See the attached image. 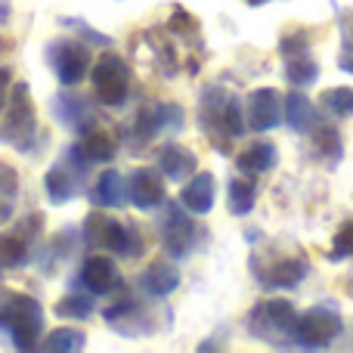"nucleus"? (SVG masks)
<instances>
[{"label": "nucleus", "instance_id": "f257e3e1", "mask_svg": "<svg viewBox=\"0 0 353 353\" xmlns=\"http://www.w3.org/2000/svg\"><path fill=\"white\" fill-rule=\"evenodd\" d=\"M199 128L220 152H230V140H239L248 130L242 99L220 84H208L199 97Z\"/></svg>", "mask_w": 353, "mask_h": 353}, {"label": "nucleus", "instance_id": "f03ea898", "mask_svg": "<svg viewBox=\"0 0 353 353\" xmlns=\"http://www.w3.org/2000/svg\"><path fill=\"white\" fill-rule=\"evenodd\" d=\"M43 323L47 313L37 298L19 292H6L0 298V335L16 350H34L43 338Z\"/></svg>", "mask_w": 353, "mask_h": 353}, {"label": "nucleus", "instance_id": "7ed1b4c3", "mask_svg": "<svg viewBox=\"0 0 353 353\" xmlns=\"http://www.w3.org/2000/svg\"><path fill=\"white\" fill-rule=\"evenodd\" d=\"M37 140V109L31 99V87L25 81L12 84L10 99L0 115V143H6L16 152H28Z\"/></svg>", "mask_w": 353, "mask_h": 353}, {"label": "nucleus", "instance_id": "20e7f679", "mask_svg": "<svg viewBox=\"0 0 353 353\" xmlns=\"http://www.w3.org/2000/svg\"><path fill=\"white\" fill-rule=\"evenodd\" d=\"M294 323H298V310H294V304L285 298L257 301L248 310V316H245L248 335L263 344H273V347H288Z\"/></svg>", "mask_w": 353, "mask_h": 353}, {"label": "nucleus", "instance_id": "39448f33", "mask_svg": "<svg viewBox=\"0 0 353 353\" xmlns=\"http://www.w3.org/2000/svg\"><path fill=\"white\" fill-rule=\"evenodd\" d=\"M344 335V316L335 307H310V310L298 313V323H294L292 341L288 347L298 350H325Z\"/></svg>", "mask_w": 353, "mask_h": 353}, {"label": "nucleus", "instance_id": "423d86ee", "mask_svg": "<svg viewBox=\"0 0 353 353\" xmlns=\"http://www.w3.org/2000/svg\"><path fill=\"white\" fill-rule=\"evenodd\" d=\"M183 130V109L176 103H149L134 115L128 128V143L134 152L152 146L161 134H180Z\"/></svg>", "mask_w": 353, "mask_h": 353}, {"label": "nucleus", "instance_id": "0eeeda50", "mask_svg": "<svg viewBox=\"0 0 353 353\" xmlns=\"http://www.w3.org/2000/svg\"><path fill=\"white\" fill-rule=\"evenodd\" d=\"M155 230H159L161 248H165L168 257H174V261L189 257L195 251V245H199V226H195L192 214L183 205H176V201L165 199L161 214L155 217Z\"/></svg>", "mask_w": 353, "mask_h": 353}, {"label": "nucleus", "instance_id": "6e6552de", "mask_svg": "<svg viewBox=\"0 0 353 353\" xmlns=\"http://www.w3.org/2000/svg\"><path fill=\"white\" fill-rule=\"evenodd\" d=\"M90 81H93V93L103 105L109 109H121L130 97V65L121 53H103L97 62L90 65Z\"/></svg>", "mask_w": 353, "mask_h": 353}, {"label": "nucleus", "instance_id": "1a4fd4ad", "mask_svg": "<svg viewBox=\"0 0 353 353\" xmlns=\"http://www.w3.org/2000/svg\"><path fill=\"white\" fill-rule=\"evenodd\" d=\"M47 59L53 74L59 78L62 87H78L81 81L90 74V50L81 41H72V37H62V41H53L47 47Z\"/></svg>", "mask_w": 353, "mask_h": 353}, {"label": "nucleus", "instance_id": "9d476101", "mask_svg": "<svg viewBox=\"0 0 353 353\" xmlns=\"http://www.w3.org/2000/svg\"><path fill=\"white\" fill-rule=\"evenodd\" d=\"M251 273L261 282V288L267 292H276V288H294L307 279L310 273V263H307L304 254H292V257H276V261L263 263L261 257L251 261Z\"/></svg>", "mask_w": 353, "mask_h": 353}, {"label": "nucleus", "instance_id": "9b49d317", "mask_svg": "<svg viewBox=\"0 0 353 353\" xmlns=\"http://www.w3.org/2000/svg\"><path fill=\"white\" fill-rule=\"evenodd\" d=\"M103 319L118 332V335H124V338H146L149 332L155 329L152 310H149L143 301L130 298V294H124V298H118L115 304L105 307Z\"/></svg>", "mask_w": 353, "mask_h": 353}, {"label": "nucleus", "instance_id": "f8f14e48", "mask_svg": "<svg viewBox=\"0 0 353 353\" xmlns=\"http://www.w3.org/2000/svg\"><path fill=\"white\" fill-rule=\"evenodd\" d=\"M41 230H43V217L34 211V214H28L25 220H19L12 232L0 236V267L3 270L22 267V263L28 261V251H31V245L37 242Z\"/></svg>", "mask_w": 353, "mask_h": 353}, {"label": "nucleus", "instance_id": "ddd939ff", "mask_svg": "<svg viewBox=\"0 0 353 353\" xmlns=\"http://www.w3.org/2000/svg\"><path fill=\"white\" fill-rule=\"evenodd\" d=\"M124 192H128L130 205L140 208V211H159L168 199L165 176H161V171H152V168L130 171V176L124 180Z\"/></svg>", "mask_w": 353, "mask_h": 353}, {"label": "nucleus", "instance_id": "4468645a", "mask_svg": "<svg viewBox=\"0 0 353 353\" xmlns=\"http://www.w3.org/2000/svg\"><path fill=\"white\" fill-rule=\"evenodd\" d=\"M50 109H53L56 121H59L62 128H68L78 137L97 124V109H93V103L74 90H59L53 99H50Z\"/></svg>", "mask_w": 353, "mask_h": 353}, {"label": "nucleus", "instance_id": "2eb2a0df", "mask_svg": "<svg viewBox=\"0 0 353 353\" xmlns=\"http://www.w3.org/2000/svg\"><path fill=\"white\" fill-rule=\"evenodd\" d=\"M245 118H248V128L254 134H267V130L279 128L282 99L276 93V87H257V90H251L248 105H245Z\"/></svg>", "mask_w": 353, "mask_h": 353}, {"label": "nucleus", "instance_id": "dca6fc26", "mask_svg": "<svg viewBox=\"0 0 353 353\" xmlns=\"http://www.w3.org/2000/svg\"><path fill=\"white\" fill-rule=\"evenodd\" d=\"M81 285L87 288L90 294H115L124 288L121 282V273H118L115 261L112 257H103V254H90L84 263H81V273H78Z\"/></svg>", "mask_w": 353, "mask_h": 353}, {"label": "nucleus", "instance_id": "f3484780", "mask_svg": "<svg viewBox=\"0 0 353 353\" xmlns=\"http://www.w3.org/2000/svg\"><path fill=\"white\" fill-rule=\"evenodd\" d=\"M99 248L112 251L115 257H128V261H137V257H143V251H146V239H143V232L137 230L134 223H124V220L105 217L103 242H99Z\"/></svg>", "mask_w": 353, "mask_h": 353}, {"label": "nucleus", "instance_id": "a211bd4d", "mask_svg": "<svg viewBox=\"0 0 353 353\" xmlns=\"http://www.w3.org/2000/svg\"><path fill=\"white\" fill-rule=\"evenodd\" d=\"M282 124H288V128H292L294 134H301V137H310L313 130L323 124V118H319L313 99L307 97L304 90L294 87V90L285 97V103H282Z\"/></svg>", "mask_w": 353, "mask_h": 353}, {"label": "nucleus", "instance_id": "6ab92c4d", "mask_svg": "<svg viewBox=\"0 0 353 353\" xmlns=\"http://www.w3.org/2000/svg\"><path fill=\"white\" fill-rule=\"evenodd\" d=\"M214 199H217V180L211 171H195L180 189V205L189 214H208L214 208Z\"/></svg>", "mask_w": 353, "mask_h": 353}, {"label": "nucleus", "instance_id": "aec40b11", "mask_svg": "<svg viewBox=\"0 0 353 353\" xmlns=\"http://www.w3.org/2000/svg\"><path fill=\"white\" fill-rule=\"evenodd\" d=\"M155 165H159L161 176L171 183H186L189 176L199 171V159L186 146H180V143H165L159 149V155H155Z\"/></svg>", "mask_w": 353, "mask_h": 353}, {"label": "nucleus", "instance_id": "412c9836", "mask_svg": "<svg viewBox=\"0 0 353 353\" xmlns=\"http://www.w3.org/2000/svg\"><path fill=\"white\" fill-rule=\"evenodd\" d=\"M137 282H140L143 294L161 301V298H168V294H174L176 288H180V273H176V267L171 261H155L143 270Z\"/></svg>", "mask_w": 353, "mask_h": 353}, {"label": "nucleus", "instance_id": "4be33fe9", "mask_svg": "<svg viewBox=\"0 0 353 353\" xmlns=\"http://www.w3.org/2000/svg\"><path fill=\"white\" fill-rule=\"evenodd\" d=\"M81 176L72 171V168L65 165V161H59V165H53L47 174H43V189H47V199L53 201V205H68L72 199H78L81 195Z\"/></svg>", "mask_w": 353, "mask_h": 353}, {"label": "nucleus", "instance_id": "5701e85b", "mask_svg": "<svg viewBox=\"0 0 353 353\" xmlns=\"http://www.w3.org/2000/svg\"><path fill=\"white\" fill-rule=\"evenodd\" d=\"M90 201L97 208H109V211L121 208L124 201H128V192H124V176L118 171H103L97 176V183H93V189H90Z\"/></svg>", "mask_w": 353, "mask_h": 353}, {"label": "nucleus", "instance_id": "b1692460", "mask_svg": "<svg viewBox=\"0 0 353 353\" xmlns=\"http://www.w3.org/2000/svg\"><path fill=\"white\" fill-rule=\"evenodd\" d=\"M276 161H279V152H276L273 143H254V146H248L245 152H239L236 168L248 176H257V174L273 171Z\"/></svg>", "mask_w": 353, "mask_h": 353}, {"label": "nucleus", "instance_id": "393cba45", "mask_svg": "<svg viewBox=\"0 0 353 353\" xmlns=\"http://www.w3.org/2000/svg\"><path fill=\"white\" fill-rule=\"evenodd\" d=\"M78 143L93 165H105V161H112L118 155V143L112 140V134L105 128H99V124H93L90 130H84Z\"/></svg>", "mask_w": 353, "mask_h": 353}, {"label": "nucleus", "instance_id": "a878e982", "mask_svg": "<svg viewBox=\"0 0 353 353\" xmlns=\"http://www.w3.org/2000/svg\"><path fill=\"white\" fill-rule=\"evenodd\" d=\"M313 155H316L323 165L338 168V165H341V159H344L341 134H338L335 128H329V124H319V128L313 130Z\"/></svg>", "mask_w": 353, "mask_h": 353}, {"label": "nucleus", "instance_id": "bb28decb", "mask_svg": "<svg viewBox=\"0 0 353 353\" xmlns=\"http://www.w3.org/2000/svg\"><path fill=\"white\" fill-rule=\"evenodd\" d=\"M254 201H257V186L254 180L248 176H232L226 183V205H230L232 217H248L254 211Z\"/></svg>", "mask_w": 353, "mask_h": 353}, {"label": "nucleus", "instance_id": "cd10ccee", "mask_svg": "<svg viewBox=\"0 0 353 353\" xmlns=\"http://www.w3.org/2000/svg\"><path fill=\"white\" fill-rule=\"evenodd\" d=\"M37 347L47 350V353H78V350L87 347V335L78 329H68V325H59V329L50 332Z\"/></svg>", "mask_w": 353, "mask_h": 353}, {"label": "nucleus", "instance_id": "c85d7f7f", "mask_svg": "<svg viewBox=\"0 0 353 353\" xmlns=\"http://www.w3.org/2000/svg\"><path fill=\"white\" fill-rule=\"evenodd\" d=\"M285 78L292 87L307 90V87H313L319 81V65L310 56H294V59H285Z\"/></svg>", "mask_w": 353, "mask_h": 353}, {"label": "nucleus", "instance_id": "c756f323", "mask_svg": "<svg viewBox=\"0 0 353 353\" xmlns=\"http://www.w3.org/2000/svg\"><path fill=\"white\" fill-rule=\"evenodd\" d=\"M53 313L56 316H62V319H90L93 313H97V307H93V294L90 292L87 294L84 292L65 294V298L53 307Z\"/></svg>", "mask_w": 353, "mask_h": 353}, {"label": "nucleus", "instance_id": "7c9ffc66", "mask_svg": "<svg viewBox=\"0 0 353 353\" xmlns=\"http://www.w3.org/2000/svg\"><path fill=\"white\" fill-rule=\"evenodd\" d=\"M323 109L335 118L353 115V87H329L323 90Z\"/></svg>", "mask_w": 353, "mask_h": 353}, {"label": "nucleus", "instance_id": "2f4dec72", "mask_svg": "<svg viewBox=\"0 0 353 353\" xmlns=\"http://www.w3.org/2000/svg\"><path fill=\"white\" fill-rule=\"evenodd\" d=\"M353 257V220L347 223H341V230L335 232V239H332V251H329V261H347Z\"/></svg>", "mask_w": 353, "mask_h": 353}, {"label": "nucleus", "instance_id": "473e14b6", "mask_svg": "<svg viewBox=\"0 0 353 353\" xmlns=\"http://www.w3.org/2000/svg\"><path fill=\"white\" fill-rule=\"evenodd\" d=\"M338 68L353 74V16L341 19V50H338Z\"/></svg>", "mask_w": 353, "mask_h": 353}, {"label": "nucleus", "instance_id": "72a5a7b5", "mask_svg": "<svg viewBox=\"0 0 353 353\" xmlns=\"http://www.w3.org/2000/svg\"><path fill=\"white\" fill-rule=\"evenodd\" d=\"M168 31L174 37H195L199 34V22H195L192 12H186L183 6H174L171 12V22H168Z\"/></svg>", "mask_w": 353, "mask_h": 353}, {"label": "nucleus", "instance_id": "f704fd0d", "mask_svg": "<svg viewBox=\"0 0 353 353\" xmlns=\"http://www.w3.org/2000/svg\"><path fill=\"white\" fill-rule=\"evenodd\" d=\"M103 226H105V214H99V211L87 214L84 226H81V239H84L87 248H99V242H103Z\"/></svg>", "mask_w": 353, "mask_h": 353}, {"label": "nucleus", "instance_id": "c9c22d12", "mask_svg": "<svg viewBox=\"0 0 353 353\" xmlns=\"http://www.w3.org/2000/svg\"><path fill=\"white\" fill-rule=\"evenodd\" d=\"M279 53L282 59H294V56H310V41H307L304 31H298V34H285L279 41Z\"/></svg>", "mask_w": 353, "mask_h": 353}, {"label": "nucleus", "instance_id": "e433bc0d", "mask_svg": "<svg viewBox=\"0 0 353 353\" xmlns=\"http://www.w3.org/2000/svg\"><path fill=\"white\" fill-rule=\"evenodd\" d=\"M0 192L12 201H16V195H19V176L10 165H0Z\"/></svg>", "mask_w": 353, "mask_h": 353}, {"label": "nucleus", "instance_id": "4c0bfd02", "mask_svg": "<svg viewBox=\"0 0 353 353\" xmlns=\"http://www.w3.org/2000/svg\"><path fill=\"white\" fill-rule=\"evenodd\" d=\"M65 25H72V28H78V34H84L87 41H90V43H103V47H105V43L112 41V37L99 34V31H93L90 25H84V22H74V19H65Z\"/></svg>", "mask_w": 353, "mask_h": 353}, {"label": "nucleus", "instance_id": "58836bf2", "mask_svg": "<svg viewBox=\"0 0 353 353\" xmlns=\"http://www.w3.org/2000/svg\"><path fill=\"white\" fill-rule=\"evenodd\" d=\"M10 90H12V72L10 68H0V115H3V105L10 99Z\"/></svg>", "mask_w": 353, "mask_h": 353}, {"label": "nucleus", "instance_id": "ea45409f", "mask_svg": "<svg viewBox=\"0 0 353 353\" xmlns=\"http://www.w3.org/2000/svg\"><path fill=\"white\" fill-rule=\"evenodd\" d=\"M10 214H12V199H6V195L0 192V223L10 220Z\"/></svg>", "mask_w": 353, "mask_h": 353}, {"label": "nucleus", "instance_id": "a19ab883", "mask_svg": "<svg viewBox=\"0 0 353 353\" xmlns=\"http://www.w3.org/2000/svg\"><path fill=\"white\" fill-rule=\"evenodd\" d=\"M245 3H251V6H263V3H270V0H245Z\"/></svg>", "mask_w": 353, "mask_h": 353}, {"label": "nucleus", "instance_id": "79ce46f5", "mask_svg": "<svg viewBox=\"0 0 353 353\" xmlns=\"http://www.w3.org/2000/svg\"><path fill=\"white\" fill-rule=\"evenodd\" d=\"M0 279H3V267H0Z\"/></svg>", "mask_w": 353, "mask_h": 353}]
</instances>
